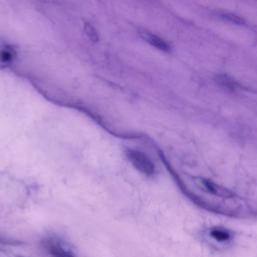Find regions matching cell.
I'll return each instance as SVG.
<instances>
[{
	"instance_id": "1",
	"label": "cell",
	"mask_w": 257,
	"mask_h": 257,
	"mask_svg": "<svg viewBox=\"0 0 257 257\" xmlns=\"http://www.w3.org/2000/svg\"><path fill=\"white\" fill-rule=\"evenodd\" d=\"M128 158L130 159L132 164L143 174L151 176L155 173V166L152 161L142 152L136 150H128Z\"/></svg>"
},
{
	"instance_id": "2",
	"label": "cell",
	"mask_w": 257,
	"mask_h": 257,
	"mask_svg": "<svg viewBox=\"0 0 257 257\" xmlns=\"http://www.w3.org/2000/svg\"><path fill=\"white\" fill-rule=\"evenodd\" d=\"M140 36L151 46L154 48L163 52H171V46L161 36L148 32V30H141Z\"/></svg>"
},
{
	"instance_id": "3",
	"label": "cell",
	"mask_w": 257,
	"mask_h": 257,
	"mask_svg": "<svg viewBox=\"0 0 257 257\" xmlns=\"http://www.w3.org/2000/svg\"><path fill=\"white\" fill-rule=\"evenodd\" d=\"M198 183L200 184V186H202V188H204L205 191H207L210 194L219 196V197H225V198H229L233 196V193L230 192L228 189L221 187L220 185L207 180V179H200L198 181Z\"/></svg>"
},
{
	"instance_id": "4",
	"label": "cell",
	"mask_w": 257,
	"mask_h": 257,
	"mask_svg": "<svg viewBox=\"0 0 257 257\" xmlns=\"http://www.w3.org/2000/svg\"><path fill=\"white\" fill-rule=\"evenodd\" d=\"M46 247L48 251L54 257H74L70 251L62 246V244L54 239H48L46 241Z\"/></svg>"
},
{
	"instance_id": "5",
	"label": "cell",
	"mask_w": 257,
	"mask_h": 257,
	"mask_svg": "<svg viewBox=\"0 0 257 257\" xmlns=\"http://www.w3.org/2000/svg\"><path fill=\"white\" fill-rule=\"evenodd\" d=\"M16 56V52L12 48L4 46L0 48V64L10 66L14 62Z\"/></svg>"
},
{
	"instance_id": "6",
	"label": "cell",
	"mask_w": 257,
	"mask_h": 257,
	"mask_svg": "<svg viewBox=\"0 0 257 257\" xmlns=\"http://www.w3.org/2000/svg\"><path fill=\"white\" fill-rule=\"evenodd\" d=\"M216 82L223 88H225L226 90H236L239 86L238 82L236 80H234L231 76L224 74H219L216 76Z\"/></svg>"
},
{
	"instance_id": "7",
	"label": "cell",
	"mask_w": 257,
	"mask_h": 257,
	"mask_svg": "<svg viewBox=\"0 0 257 257\" xmlns=\"http://www.w3.org/2000/svg\"><path fill=\"white\" fill-rule=\"evenodd\" d=\"M211 237H213L215 240L220 241V242H224L227 241L231 238V235L228 231L223 230V229H212L210 232Z\"/></svg>"
},
{
	"instance_id": "8",
	"label": "cell",
	"mask_w": 257,
	"mask_h": 257,
	"mask_svg": "<svg viewBox=\"0 0 257 257\" xmlns=\"http://www.w3.org/2000/svg\"><path fill=\"white\" fill-rule=\"evenodd\" d=\"M84 32L86 34V36L94 42H98V32L94 30V28L90 24H84Z\"/></svg>"
},
{
	"instance_id": "9",
	"label": "cell",
	"mask_w": 257,
	"mask_h": 257,
	"mask_svg": "<svg viewBox=\"0 0 257 257\" xmlns=\"http://www.w3.org/2000/svg\"><path fill=\"white\" fill-rule=\"evenodd\" d=\"M222 16H223V18H225L226 20L230 22L233 24H237V26H243L244 24V20L241 18L237 16L230 14H225Z\"/></svg>"
}]
</instances>
